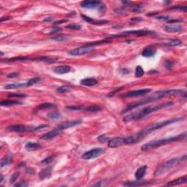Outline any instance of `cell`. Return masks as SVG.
<instances>
[{
    "label": "cell",
    "mask_w": 187,
    "mask_h": 187,
    "mask_svg": "<svg viewBox=\"0 0 187 187\" xmlns=\"http://www.w3.org/2000/svg\"><path fill=\"white\" fill-rule=\"evenodd\" d=\"M182 94H186V92L183 89H169V90L158 91V92H154L151 96L146 97V98L128 105L127 108L122 112V113H126L127 112L131 111L132 110L135 109V108H138V107L151 103V102H156V100H159V99L164 98V97H170V96L182 95Z\"/></svg>",
    "instance_id": "1"
},
{
    "label": "cell",
    "mask_w": 187,
    "mask_h": 187,
    "mask_svg": "<svg viewBox=\"0 0 187 187\" xmlns=\"http://www.w3.org/2000/svg\"><path fill=\"white\" fill-rule=\"evenodd\" d=\"M174 105L173 102H167L164 103L160 104L158 105H150V106L146 107V108H143L142 110L138 111H135L134 113H130V114L127 115L125 117H124V122H130V121H138V120L144 119L145 117L148 116V115L151 114V113L156 112L159 110H162L163 108H168V107L172 106Z\"/></svg>",
    "instance_id": "2"
},
{
    "label": "cell",
    "mask_w": 187,
    "mask_h": 187,
    "mask_svg": "<svg viewBox=\"0 0 187 187\" xmlns=\"http://www.w3.org/2000/svg\"><path fill=\"white\" fill-rule=\"evenodd\" d=\"M186 132H183V133L180 134V135H177L175 137H168V138H164V139H159V140H152V141H150L148 143H145V144L143 145L141 147L142 151H149V150L154 149V148H158V147H160L162 145L169 144V143H174V142H178L180 140H183L186 138Z\"/></svg>",
    "instance_id": "3"
},
{
    "label": "cell",
    "mask_w": 187,
    "mask_h": 187,
    "mask_svg": "<svg viewBox=\"0 0 187 187\" xmlns=\"http://www.w3.org/2000/svg\"><path fill=\"white\" fill-rule=\"evenodd\" d=\"M183 119H184L183 118H175V119L167 120V121H159V122L153 123V124H151V125L145 127L143 130L139 132V133H140L141 138L143 139L145 137H146L147 135H149L150 133L154 132V131L157 130V129H161V128L166 127V126L170 125V124L178 123L179 122V121H183Z\"/></svg>",
    "instance_id": "4"
},
{
    "label": "cell",
    "mask_w": 187,
    "mask_h": 187,
    "mask_svg": "<svg viewBox=\"0 0 187 187\" xmlns=\"http://www.w3.org/2000/svg\"><path fill=\"white\" fill-rule=\"evenodd\" d=\"M186 155H184L183 156H180V157H175L172 158V159H170L167 162L162 164L161 166H159L156 171L154 172V175L156 176H159V175H162V174L165 173L166 172L171 170L172 168L175 167V166H178V164H180V163L184 162L186 159Z\"/></svg>",
    "instance_id": "5"
},
{
    "label": "cell",
    "mask_w": 187,
    "mask_h": 187,
    "mask_svg": "<svg viewBox=\"0 0 187 187\" xmlns=\"http://www.w3.org/2000/svg\"><path fill=\"white\" fill-rule=\"evenodd\" d=\"M156 34L154 32L150 31V30L146 29H140V30H131V31H127L121 33L119 34H113L108 37V38H117V37H127L131 36V35H134V36L137 37H143V36H148V35H153Z\"/></svg>",
    "instance_id": "6"
},
{
    "label": "cell",
    "mask_w": 187,
    "mask_h": 187,
    "mask_svg": "<svg viewBox=\"0 0 187 187\" xmlns=\"http://www.w3.org/2000/svg\"><path fill=\"white\" fill-rule=\"evenodd\" d=\"M95 46L94 45H86L81 46L77 48L73 49V50L70 51L69 52V54L70 56H84L86 54H90L91 52L95 50Z\"/></svg>",
    "instance_id": "7"
},
{
    "label": "cell",
    "mask_w": 187,
    "mask_h": 187,
    "mask_svg": "<svg viewBox=\"0 0 187 187\" xmlns=\"http://www.w3.org/2000/svg\"><path fill=\"white\" fill-rule=\"evenodd\" d=\"M105 152V150L102 148H95L93 149H91L89 151H86L82 155V159L89 160V159H93L98 156H101Z\"/></svg>",
    "instance_id": "8"
},
{
    "label": "cell",
    "mask_w": 187,
    "mask_h": 187,
    "mask_svg": "<svg viewBox=\"0 0 187 187\" xmlns=\"http://www.w3.org/2000/svg\"><path fill=\"white\" fill-rule=\"evenodd\" d=\"M152 92V89H139V90L131 91V92H127L122 95V97L124 98H128V97H141V96H145L146 94H149L150 92Z\"/></svg>",
    "instance_id": "9"
},
{
    "label": "cell",
    "mask_w": 187,
    "mask_h": 187,
    "mask_svg": "<svg viewBox=\"0 0 187 187\" xmlns=\"http://www.w3.org/2000/svg\"><path fill=\"white\" fill-rule=\"evenodd\" d=\"M7 130L10 132H32L35 131V127H28V126L22 125V124H16V125L10 126L7 128Z\"/></svg>",
    "instance_id": "10"
},
{
    "label": "cell",
    "mask_w": 187,
    "mask_h": 187,
    "mask_svg": "<svg viewBox=\"0 0 187 187\" xmlns=\"http://www.w3.org/2000/svg\"><path fill=\"white\" fill-rule=\"evenodd\" d=\"M123 145H125L124 137H114L108 140V146L109 148H117Z\"/></svg>",
    "instance_id": "11"
},
{
    "label": "cell",
    "mask_w": 187,
    "mask_h": 187,
    "mask_svg": "<svg viewBox=\"0 0 187 187\" xmlns=\"http://www.w3.org/2000/svg\"><path fill=\"white\" fill-rule=\"evenodd\" d=\"M82 123L81 120H75V121H65V122L61 123L58 126L59 129H60L61 130H64V129H67L68 128L73 127L75 126H78L79 124H81Z\"/></svg>",
    "instance_id": "12"
},
{
    "label": "cell",
    "mask_w": 187,
    "mask_h": 187,
    "mask_svg": "<svg viewBox=\"0 0 187 187\" xmlns=\"http://www.w3.org/2000/svg\"><path fill=\"white\" fill-rule=\"evenodd\" d=\"M156 48L153 45H149L145 47L142 51L141 54L143 57L145 58H149V57H152L153 56L156 55Z\"/></svg>",
    "instance_id": "13"
},
{
    "label": "cell",
    "mask_w": 187,
    "mask_h": 187,
    "mask_svg": "<svg viewBox=\"0 0 187 187\" xmlns=\"http://www.w3.org/2000/svg\"><path fill=\"white\" fill-rule=\"evenodd\" d=\"M102 4V1H84L81 3V7L84 8H96L100 7Z\"/></svg>",
    "instance_id": "14"
},
{
    "label": "cell",
    "mask_w": 187,
    "mask_h": 187,
    "mask_svg": "<svg viewBox=\"0 0 187 187\" xmlns=\"http://www.w3.org/2000/svg\"><path fill=\"white\" fill-rule=\"evenodd\" d=\"M62 130H61L60 129H59L58 127L55 129H53V130L50 131V132H47V133L44 134L42 137H41V139H43V140H51V139L54 138L58 135H59L61 133H62Z\"/></svg>",
    "instance_id": "15"
},
{
    "label": "cell",
    "mask_w": 187,
    "mask_h": 187,
    "mask_svg": "<svg viewBox=\"0 0 187 187\" xmlns=\"http://www.w3.org/2000/svg\"><path fill=\"white\" fill-rule=\"evenodd\" d=\"M71 70V67L69 66V65H60V66L56 67L53 71L57 75H64L70 73Z\"/></svg>",
    "instance_id": "16"
},
{
    "label": "cell",
    "mask_w": 187,
    "mask_h": 187,
    "mask_svg": "<svg viewBox=\"0 0 187 187\" xmlns=\"http://www.w3.org/2000/svg\"><path fill=\"white\" fill-rule=\"evenodd\" d=\"M152 183V182L151 181H141V180H137L136 181H125L123 183V185L126 186H143L151 185Z\"/></svg>",
    "instance_id": "17"
},
{
    "label": "cell",
    "mask_w": 187,
    "mask_h": 187,
    "mask_svg": "<svg viewBox=\"0 0 187 187\" xmlns=\"http://www.w3.org/2000/svg\"><path fill=\"white\" fill-rule=\"evenodd\" d=\"M183 29V27L180 24H177V23H172V24H168L165 26L164 30L167 32H181Z\"/></svg>",
    "instance_id": "18"
},
{
    "label": "cell",
    "mask_w": 187,
    "mask_h": 187,
    "mask_svg": "<svg viewBox=\"0 0 187 187\" xmlns=\"http://www.w3.org/2000/svg\"><path fill=\"white\" fill-rule=\"evenodd\" d=\"M81 18H82L84 21H86V22H88V23L94 25H104L106 24V23H108V22H109L107 20H95V19H93L90 17L86 16L85 15H81Z\"/></svg>",
    "instance_id": "19"
},
{
    "label": "cell",
    "mask_w": 187,
    "mask_h": 187,
    "mask_svg": "<svg viewBox=\"0 0 187 187\" xmlns=\"http://www.w3.org/2000/svg\"><path fill=\"white\" fill-rule=\"evenodd\" d=\"M97 83H98V81H97V80L94 78H86L81 81V85L89 86V87L97 85Z\"/></svg>",
    "instance_id": "20"
},
{
    "label": "cell",
    "mask_w": 187,
    "mask_h": 187,
    "mask_svg": "<svg viewBox=\"0 0 187 187\" xmlns=\"http://www.w3.org/2000/svg\"><path fill=\"white\" fill-rule=\"evenodd\" d=\"M146 170H147V166L146 165L142 166V167H139L135 174V178H136V180H142V179H143V178H144V176L145 175V172H146Z\"/></svg>",
    "instance_id": "21"
},
{
    "label": "cell",
    "mask_w": 187,
    "mask_h": 187,
    "mask_svg": "<svg viewBox=\"0 0 187 187\" xmlns=\"http://www.w3.org/2000/svg\"><path fill=\"white\" fill-rule=\"evenodd\" d=\"M187 182V176L186 175H184L183 177H180V178L175 179V180H171V181L168 182L167 183V186H177V185H180V184H183V183H186Z\"/></svg>",
    "instance_id": "22"
},
{
    "label": "cell",
    "mask_w": 187,
    "mask_h": 187,
    "mask_svg": "<svg viewBox=\"0 0 187 187\" xmlns=\"http://www.w3.org/2000/svg\"><path fill=\"white\" fill-rule=\"evenodd\" d=\"M163 44L168 47H176L182 44V41L178 39H170L166 40L163 42Z\"/></svg>",
    "instance_id": "23"
},
{
    "label": "cell",
    "mask_w": 187,
    "mask_h": 187,
    "mask_svg": "<svg viewBox=\"0 0 187 187\" xmlns=\"http://www.w3.org/2000/svg\"><path fill=\"white\" fill-rule=\"evenodd\" d=\"M13 161V154L12 153H9L7 156H6L5 157L2 158L1 160V167H4V166H7L8 164H11Z\"/></svg>",
    "instance_id": "24"
},
{
    "label": "cell",
    "mask_w": 187,
    "mask_h": 187,
    "mask_svg": "<svg viewBox=\"0 0 187 187\" xmlns=\"http://www.w3.org/2000/svg\"><path fill=\"white\" fill-rule=\"evenodd\" d=\"M27 87L26 82V83H14V84H10L8 85L4 86L5 89H20V88Z\"/></svg>",
    "instance_id": "25"
},
{
    "label": "cell",
    "mask_w": 187,
    "mask_h": 187,
    "mask_svg": "<svg viewBox=\"0 0 187 187\" xmlns=\"http://www.w3.org/2000/svg\"><path fill=\"white\" fill-rule=\"evenodd\" d=\"M51 172H52V167H48V168L42 170L39 172V178L41 180H43V179L50 176Z\"/></svg>",
    "instance_id": "26"
},
{
    "label": "cell",
    "mask_w": 187,
    "mask_h": 187,
    "mask_svg": "<svg viewBox=\"0 0 187 187\" xmlns=\"http://www.w3.org/2000/svg\"><path fill=\"white\" fill-rule=\"evenodd\" d=\"M41 145L37 143H32V142H29L27 143L25 145V148L27 151H35V150H38L41 148Z\"/></svg>",
    "instance_id": "27"
},
{
    "label": "cell",
    "mask_w": 187,
    "mask_h": 187,
    "mask_svg": "<svg viewBox=\"0 0 187 187\" xmlns=\"http://www.w3.org/2000/svg\"><path fill=\"white\" fill-rule=\"evenodd\" d=\"M22 102L20 101H18V100H3L1 102L0 105L2 107H8L11 106V105H21Z\"/></svg>",
    "instance_id": "28"
},
{
    "label": "cell",
    "mask_w": 187,
    "mask_h": 187,
    "mask_svg": "<svg viewBox=\"0 0 187 187\" xmlns=\"http://www.w3.org/2000/svg\"><path fill=\"white\" fill-rule=\"evenodd\" d=\"M47 118L51 120H57L62 118V114L56 111L51 112V113H49L47 115Z\"/></svg>",
    "instance_id": "29"
},
{
    "label": "cell",
    "mask_w": 187,
    "mask_h": 187,
    "mask_svg": "<svg viewBox=\"0 0 187 187\" xmlns=\"http://www.w3.org/2000/svg\"><path fill=\"white\" fill-rule=\"evenodd\" d=\"M56 108V105L52 103H44L42 105H40L37 107V110H45V109H50V108Z\"/></svg>",
    "instance_id": "30"
},
{
    "label": "cell",
    "mask_w": 187,
    "mask_h": 187,
    "mask_svg": "<svg viewBox=\"0 0 187 187\" xmlns=\"http://www.w3.org/2000/svg\"><path fill=\"white\" fill-rule=\"evenodd\" d=\"M42 81V78H39V77H35V78H31V79H29L26 82L27 87H29V86H32L34 85V84H38V83H39L40 81Z\"/></svg>",
    "instance_id": "31"
},
{
    "label": "cell",
    "mask_w": 187,
    "mask_h": 187,
    "mask_svg": "<svg viewBox=\"0 0 187 187\" xmlns=\"http://www.w3.org/2000/svg\"><path fill=\"white\" fill-rule=\"evenodd\" d=\"M84 110H86V111H89V112H98L102 110V108L100 105H91V106L88 107V108H85Z\"/></svg>",
    "instance_id": "32"
},
{
    "label": "cell",
    "mask_w": 187,
    "mask_h": 187,
    "mask_svg": "<svg viewBox=\"0 0 187 187\" xmlns=\"http://www.w3.org/2000/svg\"><path fill=\"white\" fill-rule=\"evenodd\" d=\"M144 75V70L141 66H137L135 70V76L137 78H141Z\"/></svg>",
    "instance_id": "33"
},
{
    "label": "cell",
    "mask_w": 187,
    "mask_h": 187,
    "mask_svg": "<svg viewBox=\"0 0 187 187\" xmlns=\"http://www.w3.org/2000/svg\"><path fill=\"white\" fill-rule=\"evenodd\" d=\"M68 38L66 35H57V36L51 38L52 40L57 41V42H62V41L67 40Z\"/></svg>",
    "instance_id": "34"
},
{
    "label": "cell",
    "mask_w": 187,
    "mask_h": 187,
    "mask_svg": "<svg viewBox=\"0 0 187 187\" xmlns=\"http://www.w3.org/2000/svg\"><path fill=\"white\" fill-rule=\"evenodd\" d=\"M70 90V87H69L67 86H59L56 89V92L59 93H66V92H69Z\"/></svg>",
    "instance_id": "35"
},
{
    "label": "cell",
    "mask_w": 187,
    "mask_h": 187,
    "mask_svg": "<svg viewBox=\"0 0 187 187\" xmlns=\"http://www.w3.org/2000/svg\"><path fill=\"white\" fill-rule=\"evenodd\" d=\"M66 28L71 30H80L81 29V26L78 23H70L67 26Z\"/></svg>",
    "instance_id": "36"
},
{
    "label": "cell",
    "mask_w": 187,
    "mask_h": 187,
    "mask_svg": "<svg viewBox=\"0 0 187 187\" xmlns=\"http://www.w3.org/2000/svg\"><path fill=\"white\" fill-rule=\"evenodd\" d=\"M26 97V94L23 93H11L8 94V97L12 98H23Z\"/></svg>",
    "instance_id": "37"
},
{
    "label": "cell",
    "mask_w": 187,
    "mask_h": 187,
    "mask_svg": "<svg viewBox=\"0 0 187 187\" xmlns=\"http://www.w3.org/2000/svg\"><path fill=\"white\" fill-rule=\"evenodd\" d=\"M143 10V6L140 5V4H137V5L132 6L131 11L132 12H140Z\"/></svg>",
    "instance_id": "38"
},
{
    "label": "cell",
    "mask_w": 187,
    "mask_h": 187,
    "mask_svg": "<svg viewBox=\"0 0 187 187\" xmlns=\"http://www.w3.org/2000/svg\"><path fill=\"white\" fill-rule=\"evenodd\" d=\"M170 10H180V11H181V12H186L187 10V7H186V6L177 5V6H174V7H170Z\"/></svg>",
    "instance_id": "39"
},
{
    "label": "cell",
    "mask_w": 187,
    "mask_h": 187,
    "mask_svg": "<svg viewBox=\"0 0 187 187\" xmlns=\"http://www.w3.org/2000/svg\"><path fill=\"white\" fill-rule=\"evenodd\" d=\"M53 160H54V157H53L52 156H48V157L45 158V159H43L42 162H40V164H43V165H46V164H50Z\"/></svg>",
    "instance_id": "40"
},
{
    "label": "cell",
    "mask_w": 187,
    "mask_h": 187,
    "mask_svg": "<svg viewBox=\"0 0 187 187\" xmlns=\"http://www.w3.org/2000/svg\"><path fill=\"white\" fill-rule=\"evenodd\" d=\"M67 108L70 110V111H81V110L85 109L81 105H72V106H67Z\"/></svg>",
    "instance_id": "41"
},
{
    "label": "cell",
    "mask_w": 187,
    "mask_h": 187,
    "mask_svg": "<svg viewBox=\"0 0 187 187\" xmlns=\"http://www.w3.org/2000/svg\"><path fill=\"white\" fill-rule=\"evenodd\" d=\"M19 175H20L19 172H15V173H14L13 175L10 177V183H15V182L16 181L18 178L19 177Z\"/></svg>",
    "instance_id": "42"
},
{
    "label": "cell",
    "mask_w": 187,
    "mask_h": 187,
    "mask_svg": "<svg viewBox=\"0 0 187 187\" xmlns=\"http://www.w3.org/2000/svg\"><path fill=\"white\" fill-rule=\"evenodd\" d=\"M164 67L167 69V70H171L173 66V62L170 60H166L164 63Z\"/></svg>",
    "instance_id": "43"
},
{
    "label": "cell",
    "mask_w": 187,
    "mask_h": 187,
    "mask_svg": "<svg viewBox=\"0 0 187 187\" xmlns=\"http://www.w3.org/2000/svg\"><path fill=\"white\" fill-rule=\"evenodd\" d=\"M97 140H98V141L101 142V143H105V142L108 141L110 139H109V137H108V136H106L105 135H100L98 138H97Z\"/></svg>",
    "instance_id": "44"
},
{
    "label": "cell",
    "mask_w": 187,
    "mask_h": 187,
    "mask_svg": "<svg viewBox=\"0 0 187 187\" xmlns=\"http://www.w3.org/2000/svg\"><path fill=\"white\" fill-rule=\"evenodd\" d=\"M108 184V181L106 180H100V181H98L97 183H94V184L92 185L93 186H106Z\"/></svg>",
    "instance_id": "45"
},
{
    "label": "cell",
    "mask_w": 187,
    "mask_h": 187,
    "mask_svg": "<svg viewBox=\"0 0 187 187\" xmlns=\"http://www.w3.org/2000/svg\"><path fill=\"white\" fill-rule=\"evenodd\" d=\"M156 18L159 19V20L169 22L171 20V19L172 18L169 17V16H157V17H156Z\"/></svg>",
    "instance_id": "46"
},
{
    "label": "cell",
    "mask_w": 187,
    "mask_h": 187,
    "mask_svg": "<svg viewBox=\"0 0 187 187\" xmlns=\"http://www.w3.org/2000/svg\"><path fill=\"white\" fill-rule=\"evenodd\" d=\"M18 76H19V73H16V72H15V73H10V74L7 75V77L8 78H16V77Z\"/></svg>",
    "instance_id": "47"
},
{
    "label": "cell",
    "mask_w": 187,
    "mask_h": 187,
    "mask_svg": "<svg viewBox=\"0 0 187 187\" xmlns=\"http://www.w3.org/2000/svg\"><path fill=\"white\" fill-rule=\"evenodd\" d=\"M15 186H28V183H26V181H21L20 183H16V184L14 185Z\"/></svg>",
    "instance_id": "48"
},
{
    "label": "cell",
    "mask_w": 187,
    "mask_h": 187,
    "mask_svg": "<svg viewBox=\"0 0 187 187\" xmlns=\"http://www.w3.org/2000/svg\"><path fill=\"white\" fill-rule=\"evenodd\" d=\"M61 31H62V29H61V28H56V29H54L51 30L49 34H55V33L59 32H61Z\"/></svg>",
    "instance_id": "49"
},
{
    "label": "cell",
    "mask_w": 187,
    "mask_h": 187,
    "mask_svg": "<svg viewBox=\"0 0 187 187\" xmlns=\"http://www.w3.org/2000/svg\"><path fill=\"white\" fill-rule=\"evenodd\" d=\"M67 21V20H65V19H63V20H59L58 21L54 22V25H59V24H62V23H66Z\"/></svg>",
    "instance_id": "50"
},
{
    "label": "cell",
    "mask_w": 187,
    "mask_h": 187,
    "mask_svg": "<svg viewBox=\"0 0 187 187\" xmlns=\"http://www.w3.org/2000/svg\"><path fill=\"white\" fill-rule=\"evenodd\" d=\"M12 18L10 17V16H7V17H2L1 18V19H0V21L1 22H4V21H8V20H11Z\"/></svg>",
    "instance_id": "51"
},
{
    "label": "cell",
    "mask_w": 187,
    "mask_h": 187,
    "mask_svg": "<svg viewBox=\"0 0 187 187\" xmlns=\"http://www.w3.org/2000/svg\"><path fill=\"white\" fill-rule=\"evenodd\" d=\"M54 20V18L53 17H48V18H45L44 19V21L45 22H51V21H53Z\"/></svg>",
    "instance_id": "52"
},
{
    "label": "cell",
    "mask_w": 187,
    "mask_h": 187,
    "mask_svg": "<svg viewBox=\"0 0 187 187\" xmlns=\"http://www.w3.org/2000/svg\"><path fill=\"white\" fill-rule=\"evenodd\" d=\"M131 20L132 21H143V18H139V17H136V18H132Z\"/></svg>",
    "instance_id": "53"
},
{
    "label": "cell",
    "mask_w": 187,
    "mask_h": 187,
    "mask_svg": "<svg viewBox=\"0 0 187 187\" xmlns=\"http://www.w3.org/2000/svg\"><path fill=\"white\" fill-rule=\"evenodd\" d=\"M3 180H4V175H1V180H0V183H2L3 182Z\"/></svg>",
    "instance_id": "54"
}]
</instances>
